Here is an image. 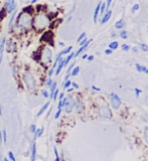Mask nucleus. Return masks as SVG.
I'll use <instances>...</instances> for the list:
<instances>
[{
    "label": "nucleus",
    "mask_w": 148,
    "mask_h": 161,
    "mask_svg": "<svg viewBox=\"0 0 148 161\" xmlns=\"http://www.w3.org/2000/svg\"><path fill=\"white\" fill-rule=\"evenodd\" d=\"M87 40H87V38L86 37H85L84 38V40H81V41H80V46H82V45H84L85 44V43H86L87 42Z\"/></svg>",
    "instance_id": "nucleus-43"
},
{
    "label": "nucleus",
    "mask_w": 148,
    "mask_h": 161,
    "mask_svg": "<svg viewBox=\"0 0 148 161\" xmlns=\"http://www.w3.org/2000/svg\"><path fill=\"white\" fill-rule=\"evenodd\" d=\"M36 159V143L35 140L32 142L31 149H30V161H35Z\"/></svg>",
    "instance_id": "nucleus-10"
},
{
    "label": "nucleus",
    "mask_w": 148,
    "mask_h": 161,
    "mask_svg": "<svg viewBox=\"0 0 148 161\" xmlns=\"http://www.w3.org/2000/svg\"><path fill=\"white\" fill-rule=\"evenodd\" d=\"M63 103H64V106H63V109L65 110V112L69 114L72 113L74 107H75V102H74L73 97L71 96H67V97H64L63 99Z\"/></svg>",
    "instance_id": "nucleus-5"
},
{
    "label": "nucleus",
    "mask_w": 148,
    "mask_h": 161,
    "mask_svg": "<svg viewBox=\"0 0 148 161\" xmlns=\"http://www.w3.org/2000/svg\"><path fill=\"white\" fill-rule=\"evenodd\" d=\"M142 92L141 90H139L138 88H135V93H136V97H139V94Z\"/></svg>",
    "instance_id": "nucleus-44"
},
{
    "label": "nucleus",
    "mask_w": 148,
    "mask_h": 161,
    "mask_svg": "<svg viewBox=\"0 0 148 161\" xmlns=\"http://www.w3.org/2000/svg\"><path fill=\"white\" fill-rule=\"evenodd\" d=\"M85 37H86V33H85V32H83V33L81 34V35H80L79 36V37H78V40H77V41H78V42H80V41H81V40H84V38Z\"/></svg>",
    "instance_id": "nucleus-37"
},
{
    "label": "nucleus",
    "mask_w": 148,
    "mask_h": 161,
    "mask_svg": "<svg viewBox=\"0 0 148 161\" xmlns=\"http://www.w3.org/2000/svg\"><path fill=\"white\" fill-rule=\"evenodd\" d=\"M75 58V53L71 51V53H69V56H67V58H65V60H64V62H65V67L67 66V65H69V62L72 60V58Z\"/></svg>",
    "instance_id": "nucleus-18"
},
{
    "label": "nucleus",
    "mask_w": 148,
    "mask_h": 161,
    "mask_svg": "<svg viewBox=\"0 0 148 161\" xmlns=\"http://www.w3.org/2000/svg\"><path fill=\"white\" fill-rule=\"evenodd\" d=\"M18 1H21V0H18Z\"/></svg>",
    "instance_id": "nucleus-59"
},
{
    "label": "nucleus",
    "mask_w": 148,
    "mask_h": 161,
    "mask_svg": "<svg viewBox=\"0 0 148 161\" xmlns=\"http://www.w3.org/2000/svg\"><path fill=\"white\" fill-rule=\"evenodd\" d=\"M63 106H64V103H63V100H58V109H63Z\"/></svg>",
    "instance_id": "nucleus-40"
},
{
    "label": "nucleus",
    "mask_w": 148,
    "mask_h": 161,
    "mask_svg": "<svg viewBox=\"0 0 148 161\" xmlns=\"http://www.w3.org/2000/svg\"><path fill=\"white\" fill-rule=\"evenodd\" d=\"M43 132H44V128L43 127H40V128H36L35 132H34V140H36L38 138L42 136Z\"/></svg>",
    "instance_id": "nucleus-16"
},
{
    "label": "nucleus",
    "mask_w": 148,
    "mask_h": 161,
    "mask_svg": "<svg viewBox=\"0 0 148 161\" xmlns=\"http://www.w3.org/2000/svg\"><path fill=\"white\" fill-rule=\"evenodd\" d=\"M71 87H73L74 89H79V85L77 84L76 82H72V85H71Z\"/></svg>",
    "instance_id": "nucleus-42"
},
{
    "label": "nucleus",
    "mask_w": 148,
    "mask_h": 161,
    "mask_svg": "<svg viewBox=\"0 0 148 161\" xmlns=\"http://www.w3.org/2000/svg\"><path fill=\"white\" fill-rule=\"evenodd\" d=\"M60 46H64V45H65V43H64V42H62V41H60Z\"/></svg>",
    "instance_id": "nucleus-56"
},
{
    "label": "nucleus",
    "mask_w": 148,
    "mask_h": 161,
    "mask_svg": "<svg viewBox=\"0 0 148 161\" xmlns=\"http://www.w3.org/2000/svg\"><path fill=\"white\" fill-rule=\"evenodd\" d=\"M92 89L93 90H96V91H100V89L97 88V87H95V86H92Z\"/></svg>",
    "instance_id": "nucleus-53"
},
{
    "label": "nucleus",
    "mask_w": 148,
    "mask_h": 161,
    "mask_svg": "<svg viewBox=\"0 0 148 161\" xmlns=\"http://www.w3.org/2000/svg\"><path fill=\"white\" fill-rule=\"evenodd\" d=\"M22 83L27 91L29 92H35L38 88V82L36 79L34 73H32L29 69L24 71L22 74Z\"/></svg>",
    "instance_id": "nucleus-3"
},
{
    "label": "nucleus",
    "mask_w": 148,
    "mask_h": 161,
    "mask_svg": "<svg viewBox=\"0 0 148 161\" xmlns=\"http://www.w3.org/2000/svg\"><path fill=\"white\" fill-rule=\"evenodd\" d=\"M2 115H3V107L0 106V116H2Z\"/></svg>",
    "instance_id": "nucleus-50"
},
{
    "label": "nucleus",
    "mask_w": 148,
    "mask_h": 161,
    "mask_svg": "<svg viewBox=\"0 0 148 161\" xmlns=\"http://www.w3.org/2000/svg\"><path fill=\"white\" fill-rule=\"evenodd\" d=\"M38 1V0H31V1H30V4H31V5H33V4H35Z\"/></svg>",
    "instance_id": "nucleus-51"
},
{
    "label": "nucleus",
    "mask_w": 148,
    "mask_h": 161,
    "mask_svg": "<svg viewBox=\"0 0 148 161\" xmlns=\"http://www.w3.org/2000/svg\"><path fill=\"white\" fill-rule=\"evenodd\" d=\"M124 26H125V21H124V19H120V20L117 21V22L115 23V27H116L117 29H122Z\"/></svg>",
    "instance_id": "nucleus-20"
},
{
    "label": "nucleus",
    "mask_w": 148,
    "mask_h": 161,
    "mask_svg": "<svg viewBox=\"0 0 148 161\" xmlns=\"http://www.w3.org/2000/svg\"><path fill=\"white\" fill-rule=\"evenodd\" d=\"M3 161H9V159H8L7 157H5V158H3Z\"/></svg>",
    "instance_id": "nucleus-57"
},
{
    "label": "nucleus",
    "mask_w": 148,
    "mask_h": 161,
    "mask_svg": "<svg viewBox=\"0 0 148 161\" xmlns=\"http://www.w3.org/2000/svg\"><path fill=\"white\" fill-rule=\"evenodd\" d=\"M105 9H106V4L105 3H101V7H100V13L103 14L105 12Z\"/></svg>",
    "instance_id": "nucleus-33"
},
{
    "label": "nucleus",
    "mask_w": 148,
    "mask_h": 161,
    "mask_svg": "<svg viewBox=\"0 0 148 161\" xmlns=\"http://www.w3.org/2000/svg\"><path fill=\"white\" fill-rule=\"evenodd\" d=\"M74 90H75V89H74L73 87H72V88H71V87H69V88H67V93H71V92H73Z\"/></svg>",
    "instance_id": "nucleus-48"
},
{
    "label": "nucleus",
    "mask_w": 148,
    "mask_h": 161,
    "mask_svg": "<svg viewBox=\"0 0 148 161\" xmlns=\"http://www.w3.org/2000/svg\"><path fill=\"white\" fill-rule=\"evenodd\" d=\"M62 111H63V109H58V111H56V115H54V119H58L60 117V114H62Z\"/></svg>",
    "instance_id": "nucleus-32"
},
{
    "label": "nucleus",
    "mask_w": 148,
    "mask_h": 161,
    "mask_svg": "<svg viewBox=\"0 0 148 161\" xmlns=\"http://www.w3.org/2000/svg\"><path fill=\"white\" fill-rule=\"evenodd\" d=\"M120 36L123 40H126V38H127V32H126V30H122L120 32Z\"/></svg>",
    "instance_id": "nucleus-35"
},
{
    "label": "nucleus",
    "mask_w": 148,
    "mask_h": 161,
    "mask_svg": "<svg viewBox=\"0 0 148 161\" xmlns=\"http://www.w3.org/2000/svg\"><path fill=\"white\" fill-rule=\"evenodd\" d=\"M16 42H15L14 40L10 38L9 40H6V43H5V47L7 49V53H14L16 51Z\"/></svg>",
    "instance_id": "nucleus-7"
},
{
    "label": "nucleus",
    "mask_w": 148,
    "mask_h": 161,
    "mask_svg": "<svg viewBox=\"0 0 148 161\" xmlns=\"http://www.w3.org/2000/svg\"><path fill=\"white\" fill-rule=\"evenodd\" d=\"M79 73H80V67L78 66V67H74V69L71 71V76H73V77H76V76H78L79 75Z\"/></svg>",
    "instance_id": "nucleus-22"
},
{
    "label": "nucleus",
    "mask_w": 148,
    "mask_h": 161,
    "mask_svg": "<svg viewBox=\"0 0 148 161\" xmlns=\"http://www.w3.org/2000/svg\"><path fill=\"white\" fill-rule=\"evenodd\" d=\"M53 60V51L49 46H44L40 51V62L44 69H47V66Z\"/></svg>",
    "instance_id": "nucleus-4"
},
{
    "label": "nucleus",
    "mask_w": 148,
    "mask_h": 161,
    "mask_svg": "<svg viewBox=\"0 0 148 161\" xmlns=\"http://www.w3.org/2000/svg\"><path fill=\"white\" fill-rule=\"evenodd\" d=\"M72 49H73V46L72 45H69V46H67L66 47L65 49H63V51H60V53H58V58H62V56H66V54H69V53L72 51Z\"/></svg>",
    "instance_id": "nucleus-15"
},
{
    "label": "nucleus",
    "mask_w": 148,
    "mask_h": 161,
    "mask_svg": "<svg viewBox=\"0 0 148 161\" xmlns=\"http://www.w3.org/2000/svg\"><path fill=\"white\" fill-rule=\"evenodd\" d=\"M49 105H51V102H47V103L44 104V105H42V107L40 109V111L38 112V114H36V118H40L41 115L43 114V113L45 112V111L47 110V108L49 107Z\"/></svg>",
    "instance_id": "nucleus-13"
},
{
    "label": "nucleus",
    "mask_w": 148,
    "mask_h": 161,
    "mask_svg": "<svg viewBox=\"0 0 148 161\" xmlns=\"http://www.w3.org/2000/svg\"><path fill=\"white\" fill-rule=\"evenodd\" d=\"M7 156H8L7 158L9 159V161H16V158H15V156H14V154L12 151H8Z\"/></svg>",
    "instance_id": "nucleus-25"
},
{
    "label": "nucleus",
    "mask_w": 148,
    "mask_h": 161,
    "mask_svg": "<svg viewBox=\"0 0 148 161\" xmlns=\"http://www.w3.org/2000/svg\"><path fill=\"white\" fill-rule=\"evenodd\" d=\"M2 9H3V5H2V3L0 2V12L2 11Z\"/></svg>",
    "instance_id": "nucleus-55"
},
{
    "label": "nucleus",
    "mask_w": 148,
    "mask_h": 161,
    "mask_svg": "<svg viewBox=\"0 0 148 161\" xmlns=\"http://www.w3.org/2000/svg\"><path fill=\"white\" fill-rule=\"evenodd\" d=\"M135 67H136L137 71H140V73H146V74H148V69H147V67H142V66H140V65H138V64L135 65Z\"/></svg>",
    "instance_id": "nucleus-21"
},
{
    "label": "nucleus",
    "mask_w": 148,
    "mask_h": 161,
    "mask_svg": "<svg viewBox=\"0 0 148 161\" xmlns=\"http://www.w3.org/2000/svg\"><path fill=\"white\" fill-rule=\"evenodd\" d=\"M74 67H75V64H71V65H69V67H67V73H69V74L71 73V71L74 69Z\"/></svg>",
    "instance_id": "nucleus-41"
},
{
    "label": "nucleus",
    "mask_w": 148,
    "mask_h": 161,
    "mask_svg": "<svg viewBox=\"0 0 148 161\" xmlns=\"http://www.w3.org/2000/svg\"><path fill=\"white\" fill-rule=\"evenodd\" d=\"M58 94H60V90H58V89H56V90L54 91V93L53 95V98H51V99H53L54 101H56V100H58Z\"/></svg>",
    "instance_id": "nucleus-30"
},
{
    "label": "nucleus",
    "mask_w": 148,
    "mask_h": 161,
    "mask_svg": "<svg viewBox=\"0 0 148 161\" xmlns=\"http://www.w3.org/2000/svg\"><path fill=\"white\" fill-rule=\"evenodd\" d=\"M111 15H112V11H111V10H108V11L106 12V14L103 16V18L101 19V24H104V23L107 22L109 19H110Z\"/></svg>",
    "instance_id": "nucleus-17"
},
{
    "label": "nucleus",
    "mask_w": 148,
    "mask_h": 161,
    "mask_svg": "<svg viewBox=\"0 0 148 161\" xmlns=\"http://www.w3.org/2000/svg\"><path fill=\"white\" fill-rule=\"evenodd\" d=\"M111 2H112V0H108V1H107V4H106V9H108V8L110 7Z\"/></svg>",
    "instance_id": "nucleus-47"
},
{
    "label": "nucleus",
    "mask_w": 148,
    "mask_h": 161,
    "mask_svg": "<svg viewBox=\"0 0 148 161\" xmlns=\"http://www.w3.org/2000/svg\"><path fill=\"white\" fill-rule=\"evenodd\" d=\"M53 82H54V80H51V78L47 77V80H44V86L47 87V88H49V87L51 86V84H53Z\"/></svg>",
    "instance_id": "nucleus-24"
},
{
    "label": "nucleus",
    "mask_w": 148,
    "mask_h": 161,
    "mask_svg": "<svg viewBox=\"0 0 148 161\" xmlns=\"http://www.w3.org/2000/svg\"><path fill=\"white\" fill-rule=\"evenodd\" d=\"M140 47H141V49H142L143 51H148V46L146 44H144V43L140 44Z\"/></svg>",
    "instance_id": "nucleus-38"
},
{
    "label": "nucleus",
    "mask_w": 148,
    "mask_h": 161,
    "mask_svg": "<svg viewBox=\"0 0 148 161\" xmlns=\"http://www.w3.org/2000/svg\"><path fill=\"white\" fill-rule=\"evenodd\" d=\"M87 58H88V54H83V56H82V58L83 60H87Z\"/></svg>",
    "instance_id": "nucleus-52"
},
{
    "label": "nucleus",
    "mask_w": 148,
    "mask_h": 161,
    "mask_svg": "<svg viewBox=\"0 0 148 161\" xmlns=\"http://www.w3.org/2000/svg\"><path fill=\"white\" fill-rule=\"evenodd\" d=\"M40 93H41V96H42L43 98H45V99L49 98V91H47L45 89H42V90H40Z\"/></svg>",
    "instance_id": "nucleus-27"
},
{
    "label": "nucleus",
    "mask_w": 148,
    "mask_h": 161,
    "mask_svg": "<svg viewBox=\"0 0 148 161\" xmlns=\"http://www.w3.org/2000/svg\"><path fill=\"white\" fill-rule=\"evenodd\" d=\"M51 23V17L44 10H38L34 12L32 19V30L35 32H42L49 27Z\"/></svg>",
    "instance_id": "nucleus-2"
},
{
    "label": "nucleus",
    "mask_w": 148,
    "mask_h": 161,
    "mask_svg": "<svg viewBox=\"0 0 148 161\" xmlns=\"http://www.w3.org/2000/svg\"><path fill=\"white\" fill-rule=\"evenodd\" d=\"M5 43H6V37L2 36L0 40V65H1L2 60H3V53L4 49H5Z\"/></svg>",
    "instance_id": "nucleus-9"
},
{
    "label": "nucleus",
    "mask_w": 148,
    "mask_h": 161,
    "mask_svg": "<svg viewBox=\"0 0 148 161\" xmlns=\"http://www.w3.org/2000/svg\"><path fill=\"white\" fill-rule=\"evenodd\" d=\"M0 161H3V159H0Z\"/></svg>",
    "instance_id": "nucleus-58"
},
{
    "label": "nucleus",
    "mask_w": 148,
    "mask_h": 161,
    "mask_svg": "<svg viewBox=\"0 0 148 161\" xmlns=\"http://www.w3.org/2000/svg\"><path fill=\"white\" fill-rule=\"evenodd\" d=\"M118 41H113V42H110V44H109V49H112V51H114V49H118Z\"/></svg>",
    "instance_id": "nucleus-23"
},
{
    "label": "nucleus",
    "mask_w": 148,
    "mask_h": 161,
    "mask_svg": "<svg viewBox=\"0 0 148 161\" xmlns=\"http://www.w3.org/2000/svg\"><path fill=\"white\" fill-rule=\"evenodd\" d=\"M110 97H111V104H112V107L114 109H118L121 105L120 98L118 97V95L115 94V93H111Z\"/></svg>",
    "instance_id": "nucleus-8"
},
{
    "label": "nucleus",
    "mask_w": 148,
    "mask_h": 161,
    "mask_svg": "<svg viewBox=\"0 0 148 161\" xmlns=\"http://www.w3.org/2000/svg\"><path fill=\"white\" fill-rule=\"evenodd\" d=\"M1 133H2V138H3V143L6 144L7 143V132H6L5 129H3Z\"/></svg>",
    "instance_id": "nucleus-26"
},
{
    "label": "nucleus",
    "mask_w": 148,
    "mask_h": 161,
    "mask_svg": "<svg viewBox=\"0 0 148 161\" xmlns=\"http://www.w3.org/2000/svg\"><path fill=\"white\" fill-rule=\"evenodd\" d=\"M64 97H65V94L64 93H60V94H58V100H63L64 99Z\"/></svg>",
    "instance_id": "nucleus-45"
},
{
    "label": "nucleus",
    "mask_w": 148,
    "mask_h": 161,
    "mask_svg": "<svg viewBox=\"0 0 148 161\" xmlns=\"http://www.w3.org/2000/svg\"><path fill=\"white\" fill-rule=\"evenodd\" d=\"M35 130H36V125H35V124H31V125L29 126V132H30V133H33L34 134Z\"/></svg>",
    "instance_id": "nucleus-31"
},
{
    "label": "nucleus",
    "mask_w": 148,
    "mask_h": 161,
    "mask_svg": "<svg viewBox=\"0 0 148 161\" xmlns=\"http://www.w3.org/2000/svg\"><path fill=\"white\" fill-rule=\"evenodd\" d=\"M129 49H130L129 45H127V44H123V45H122V51H129Z\"/></svg>",
    "instance_id": "nucleus-39"
},
{
    "label": "nucleus",
    "mask_w": 148,
    "mask_h": 161,
    "mask_svg": "<svg viewBox=\"0 0 148 161\" xmlns=\"http://www.w3.org/2000/svg\"><path fill=\"white\" fill-rule=\"evenodd\" d=\"M34 12L35 11H34L33 5H29L23 8L22 11L17 14L14 24L10 31L14 32L15 34H24L32 30V19H33Z\"/></svg>",
    "instance_id": "nucleus-1"
},
{
    "label": "nucleus",
    "mask_w": 148,
    "mask_h": 161,
    "mask_svg": "<svg viewBox=\"0 0 148 161\" xmlns=\"http://www.w3.org/2000/svg\"><path fill=\"white\" fill-rule=\"evenodd\" d=\"M91 41H92V40H87V42L85 43L84 45H82V46H80V49L77 51V53H75V58H78V56H79L80 54H81V53H83V51H84L85 49H86L87 47H88V45L91 43Z\"/></svg>",
    "instance_id": "nucleus-12"
},
{
    "label": "nucleus",
    "mask_w": 148,
    "mask_h": 161,
    "mask_svg": "<svg viewBox=\"0 0 148 161\" xmlns=\"http://www.w3.org/2000/svg\"><path fill=\"white\" fill-rule=\"evenodd\" d=\"M87 60H88L89 62H92V60H94V56H88V58H87Z\"/></svg>",
    "instance_id": "nucleus-46"
},
{
    "label": "nucleus",
    "mask_w": 148,
    "mask_h": 161,
    "mask_svg": "<svg viewBox=\"0 0 148 161\" xmlns=\"http://www.w3.org/2000/svg\"><path fill=\"white\" fill-rule=\"evenodd\" d=\"M139 7H140V5H139L138 3H136V4H135V5L133 6V7H132V9H131V12H132V13H134L135 11H137V10L139 9Z\"/></svg>",
    "instance_id": "nucleus-34"
},
{
    "label": "nucleus",
    "mask_w": 148,
    "mask_h": 161,
    "mask_svg": "<svg viewBox=\"0 0 148 161\" xmlns=\"http://www.w3.org/2000/svg\"><path fill=\"white\" fill-rule=\"evenodd\" d=\"M71 85H72V80H65L64 85H63V88H64L65 90H67V88H69V87H71Z\"/></svg>",
    "instance_id": "nucleus-28"
},
{
    "label": "nucleus",
    "mask_w": 148,
    "mask_h": 161,
    "mask_svg": "<svg viewBox=\"0 0 148 161\" xmlns=\"http://www.w3.org/2000/svg\"><path fill=\"white\" fill-rule=\"evenodd\" d=\"M54 74V69H53V67H51V69H49V71H47V77L51 78V76H53Z\"/></svg>",
    "instance_id": "nucleus-36"
},
{
    "label": "nucleus",
    "mask_w": 148,
    "mask_h": 161,
    "mask_svg": "<svg viewBox=\"0 0 148 161\" xmlns=\"http://www.w3.org/2000/svg\"><path fill=\"white\" fill-rule=\"evenodd\" d=\"M100 7H101V3H99L97 5L95 9V12H94V22H97L98 20V16H99V13H100Z\"/></svg>",
    "instance_id": "nucleus-19"
},
{
    "label": "nucleus",
    "mask_w": 148,
    "mask_h": 161,
    "mask_svg": "<svg viewBox=\"0 0 148 161\" xmlns=\"http://www.w3.org/2000/svg\"><path fill=\"white\" fill-rule=\"evenodd\" d=\"M65 58H62V60H60V62L58 64V66H56V69H54V75L56 76H58L60 74V71H63V69L65 67V62H64Z\"/></svg>",
    "instance_id": "nucleus-11"
},
{
    "label": "nucleus",
    "mask_w": 148,
    "mask_h": 161,
    "mask_svg": "<svg viewBox=\"0 0 148 161\" xmlns=\"http://www.w3.org/2000/svg\"><path fill=\"white\" fill-rule=\"evenodd\" d=\"M54 156H56V159H54V161H60V154H58V148L54 147Z\"/></svg>",
    "instance_id": "nucleus-29"
},
{
    "label": "nucleus",
    "mask_w": 148,
    "mask_h": 161,
    "mask_svg": "<svg viewBox=\"0 0 148 161\" xmlns=\"http://www.w3.org/2000/svg\"><path fill=\"white\" fill-rule=\"evenodd\" d=\"M51 109H49V111L47 112V118H49V116L51 115Z\"/></svg>",
    "instance_id": "nucleus-54"
},
{
    "label": "nucleus",
    "mask_w": 148,
    "mask_h": 161,
    "mask_svg": "<svg viewBox=\"0 0 148 161\" xmlns=\"http://www.w3.org/2000/svg\"><path fill=\"white\" fill-rule=\"evenodd\" d=\"M3 8L5 10L6 14H11L17 8L16 2H15V0H5L3 4Z\"/></svg>",
    "instance_id": "nucleus-6"
},
{
    "label": "nucleus",
    "mask_w": 148,
    "mask_h": 161,
    "mask_svg": "<svg viewBox=\"0 0 148 161\" xmlns=\"http://www.w3.org/2000/svg\"><path fill=\"white\" fill-rule=\"evenodd\" d=\"M16 14H17V11H16V10H15L14 12H12V13L10 14V18H9V21H8V28H9V30L11 29L12 26H13L14 21H15V18H16Z\"/></svg>",
    "instance_id": "nucleus-14"
},
{
    "label": "nucleus",
    "mask_w": 148,
    "mask_h": 161,
    "mask_svg": "<svg viewBox=\"0 0 148 161\" xmlns=\"http://www.w3.org/2000/svg\"><path fill=\"white\" fill-rule=\"evenodd\" d=\"M105 53H106V54H111V53H112V49H106V51H105Z\"/></svg>",
    "instance_id": "nucleus-49"
}]
</instances>
